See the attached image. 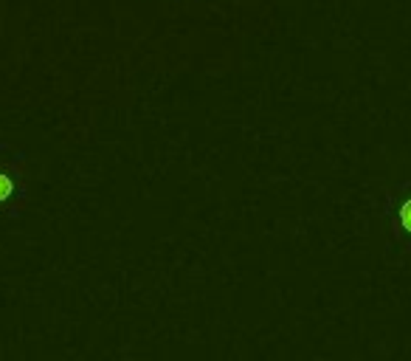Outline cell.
Wrapping results in <instances>:
<instances>
[{"instance_id": "6da1fadb", "label": "cell", "mask_w": 411, "mask_h": 361, "mask_svg": "<svg viewBox=\"0 0 411 361\" xmlns=\"http://www.w3.org/2000/svg\"><path fill=\"white\" fill-rule=\"evenodd\" d=\"M8 189H11V181H8L6 175H0V198H6V195H8Z\"/></svg>"}, {"instance_id": "7a4b0ae2", "label": "cell", "mask_w": 411, "mask_h": 361, "mask_svg": "<svg viewBox=\"0 0 411 361\" xmlns=\"http://www.w3.org/2000/svg\"><path fill=\"white\" fill-rule=\"evenodd\" d=\"M403 220H406V226L411 229V203H406V209H403Z\"/></svg>"}]
</instances>
